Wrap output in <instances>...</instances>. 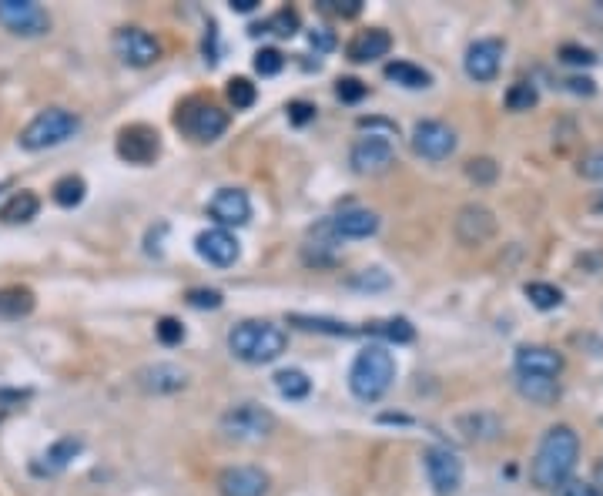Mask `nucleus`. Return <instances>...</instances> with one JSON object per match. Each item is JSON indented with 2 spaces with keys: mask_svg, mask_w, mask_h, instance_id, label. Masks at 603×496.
I'll return each mask as SVG.
<instances>
[{
  "mask_svg": "<svg viewBox=\"0 0 603 496\" xmlns=\"http://www.w3.org/2000/svg\"><path fill=\"white\" fill-rule=\"evenodd\" d=\"M577 460H580L577 429L567 426V423L550 426L547 436H543L540 446H536L530 476H533V483L540 486V490H560V486L570 480Z\"/></svg>",
  "mask_w": 603,
  "mask_h": 496,
  "instance_id": "nucleus-1",
  "label": "nucleus"
},
{
  "mask_svg": "<svg viewBox=\"0 0 603 496\" xmlns=\"http://www.w3.org/2000/svg\"><path fill=\"white\" fill-rule=\"evenodd\" d=\"M289 346V336H285L282 326L275 322H238V326L228 332V349H232L235 359L248 362V366H268L275 362Z\"/></svg>",
  "mask_w": 603,
  "mask_h": 496,
  "instance_id": "nucleus-2",
  "label": "nucleus"
},
{
  "mask_svg": "<svg viewBox=\"0 0 603 496\" xmlns=\"http://www.w3.org/2000/svg\"><path fill=\"white\" fill-rule=\"evenodd\" d=\"M396 379V359L386 346H366L349 369V389L362 403H379Z\"/></svg>",
  "mask_w": 603,
  "mask_h": 496,
  "instance_id": "nucleus-3",
  "label": "nucleus"
},
{
  "mask_svg": "<svg viewBox=\"0 0 603 496\" xmlns=\"http://www.w3.org/2000/svg\"><path fill=\"white\" fill-rule=\"evenodd\" d=\"M78 131H81V118L74 111L47 108L21 131L17 145L24 151H47V148H57V145H64V141H71Z\"/></svg>",
  "mask_w": 603,
  "mask_h": 496,
  "instance_id": "nucleus-4",
  "label": "nucleus"
},
{
  "mask_svg": "<svg viewBox=\"0 0 603 496\" xmlns=\"http://www.w3.org/2000/svg\"><path fill=\"white\" fill-rule=\"evenodd\" d=\"M275 426H279L275 413L258 403H238L232 409H225L222 419H218V429H222L228 440H238V443L265 440V436L275 433Z\"/></svg>",
  "mask_w": 603,
  "mask_h": 496,
  "instance_id": "nucleus-5",
  "label": "nucleus"
},
{
  "mask_svg": "<svg viewBox=\"0 0 603 496\" xmlns=\"http://www.w3.org/2000/svg\"><path fill=\"white\" fill-rule=\"evenodd\" d=\"M178 128L185 131L188 138L208 145V141H218L225 135L228 111H222L218 104H208V101H188L185 111L178 114Z\"/></svg>",
  "mask_w": 603,
  "mask_h": 496,
  "instance_id": "nucleus-6",
  "label": "nucleus"
},
{
  "mask_svg": "<svg viewBox=\"0 0 603 496\" xmlns=\"http://www.w3.org/2000/svg\"><path fill=\"white\" fill-rule=\"evenodd\" d=\"M349 165L356 175H366V178H376V175H386V171L396 165V145L389 141V135H362L356 145L349 151Z\"/></svg>",
  "mask_w": 603,
  "mask_h": 496,
  "instance_id": "nucleus-7",
  "label": "nucleus"
},
{
  "mask_svg": "<svg viewBox=\"0 0 603 496\" xmlns=\"http://www.w3.org/2000/svg\"><path fill=\"white\" fill-rule=\"evenodd\" d=\"M0 27L17 37H44L51 31V14L37 0H0Z\"/></svg>",
  "mask_w": 603,
  "mask_h": 496,
  "instance_id": "nucleus-8",
  "label": "nucleus"
},
{
  "mask_svg": "<svg viewBox=\"0 0 603 496\" xmlns=\"http://www.w3.org/2000/svg\"><path fill=\"white\" fill-rule=\"evenodd\" d=\"M111 47L128 68H151L161 57L158 37L148 34L145 27H118L111 37Z\"/></svg>",
  "mask_w": 603,
  "mask_h": 496,
  "instance_id": "nucleus-9",
  "label": "nucleus"
},
{
  "mask_svg": "<svg viewBox=\"0 0 603 496\" xmlns=\"http://www.w3.org/2000/svg\"><path fill=\"white\" fill-rule=\"evenodd\" d=\"M423 466L436 496H453L463 486V460L449 446H429L423 453Z\"/></svg>",
  "mask_w": 603,
  "mask_h": 496,
  "instance_id": "nucleus-10",
  "label": "nucleus"
},
{
  "mask_svg": "<svg viewBox=\"0 0 603 496\" xmlns=\"http://www.w3.org/2000/svg\"><path fill=\"white\" fill-rule=\"evenodd\" d=\"M409 141H413L416 155L426 158V161H446L456 151V131L449 128L446 121H436V118L416 121L413 138Z\"/></svg>",
  "mask_w": 603,
  "mask_h": 496,
  "instance_id": "nucleus-11",
  "label": "nucleus"
},
{
  "mask_svg": "<svg viewBox=\"0 0 603 496\" xmlns=\"http://www.w3.org/2000/svg\"><path fill=\"white\" fill-rule=\"evenodd\" d=\"M161 155V135L148 124H128L118 135V158L128 161V165H155V158Z\"/></svg>",
  "mask_w": 603,
  "mask_h": 496,
  "instance_id": "nucleus-12",
  "label": "nucleus"
},
{
  "mask_svg": "<svg viewBox=\"0 0 603 496\" xmlns=\"http://www.w3.org/2000/svg\"><path fill=\"white\" fill-rule=\"evenodd\" d=\"M503 51H506V44L500 37H480V41L469 44L466 57H463V68L469 74V81L490 84L503 68Z\"/></svg>",
  "mask_w": 603,
  "mask_h": 496,
  "instance_id": "nucleus-13",
  "label": "nucleus"
},
{
  "mask_svg": "<svg viewBox=\"0 0 603 496\" xmlns=\"http://www.w3.org/2000/svg\"><path fill=\"white\" fill-rule=\"evenodd\" d=\"M453 232L463 245H486L490 238L496 235V215L490 212L486 205L480 202H469L456 212V222H453Z\"/></svg>",
  "mask_w": 603,
  "mask_h": 496,
  "instance_id": "nucleus-14",
  "label": "nucleus"
},
{
  "mask_svg": "<svg viewBox=\"0 0 603 496\" xmlns=\"http://www.w3.org/2000/svg\"><path fill=\"white\" fill-rule=\"evenodd\" d=\"M195 252L208 265H218V269H228V265L238 262L242 248H238V238L228 232V228H208L195 238Z\"/></svg>",
  "mask_w": 603,
  "mask_h": 496,
  "instance_id": "nucleus-15",
  "label": "nucleus"
},
{
  "mask_svg": "<svg viewBox=\"0 0 603 496\" xmlns=\"http://www.w3.org/2000/svg\"><path fill=\"white\" fill-rule=\"evenodd\" d=\"M208 215L215 218L218 228H238L252 218V202L242 188H218L215 198L208 202Z\"/></svg>",
  "mask_w": 603,
  "mask_h": 496,
  "instance_id": "nucleus-16",
  "label": "nucleus"
},
{
  "mask_svg": "<svg viewBox=\"0 0 603 496\" xmlns=\"http://www.w3.org/2000/svg\"><path fill=\"white\" fill-rule=\"evenodd\" d=\"M222 496H265L268 493V473L258 466H228L218 476Z\"/></svg>",
  "mask_w": 603,
  "mask_h": 496,
  "instance_id": "nucleus-17",
  "label": "nucleus"
},
{
  "mask_svg": "<svg viewBox=\"0 0 603 496\" xmlns=\"http://www.w3.org/2000/svg\"><path fill=\"white\" fill-rule=\"evenodd\" d=\"M134 379H138V386L151 396H171V393H178V389H185V383H188L185 369H178L175 362H155V366H145V369H138V376Z\"/></svg>",
  "mask_w": 603,
  "mask_h": 496,
  "instance_id": "nucleus-18",
  "label": "nucleus"
},
{
  "mask_svg": "<svg viewBox=\"0 0 603 496\" xmlns=\"http://www.w3.org/2000/svg\"><path fill=\"white\" fill-rule=\"evenodd\" d=\"M563 372V356L550 346H520L516 349V376H553Z\"/></svg>",
  "mask_w": 603,
  "mask_h": 496,
  "instance_id": "nucleus-19",
  "label": "nucleus"
},
{
  "mask_svg": "<svg viewBox=\"0 0 603 496\" xmlns=\"http://www.w3.org/2000/svg\"><path fill=\"white\" fill-rule=\"evenodd\" d=\"M84 450V440L81 436H61L57 443H51L47 450L37 456V460L31 463V470L37 473V476H57V473H64L67 466H71V460L78 456Z\"/></svg>",
  "mask_w": 603,
  "mask_h": 496,
  "instance_id": "nucleus-20",
  "label": "nucleus"
},
{
  "mask_svg": "<svg viewBox=\"0 0 603 496\" xmlns=\"http://www.w3.org/2000/svg\"><path fill=\"white\" fill-rule=\"evenodd\" d=\"M329 228L335 242H342V238H369L379 232V215L369 212V208H346V212L329 218Z\"/></svg>",
  "mask_w": 603,
  "mask_h": 496,
  "instance_id": "nucleus-21",
  "label": "nucleus"
},
{
  "mask_svg": "<svg viewBox=\"0 0 603 496\" xmlns=\"http://www.w3.org/2000/svg\"><path fill=\"white\" fill-rule=\"evenodd\" d=\"M389 51H392L389 31H382V27H369V31H362L356 41L349 44V61L369 64V61H379V57H386Z\"/></svg>",
  "mask_w": 603,
  "mask_h": 496,
  "instance_id": "nucleus-22",
  "label": "nucleus"
},
{
  "mask_svg": "<svg viewBox=\"0 0 603 496\" xmlns=\"http://www.w3.org/2000/svg\"><path fill=\"white\" fill-rule=\"evenodd\" d=\"M516 389L536 406H550L560 399V379L553 376H516Z\"/></svg>",
  "mask_w": 603,
  "mask_h": 496,
  "instance_id": "nucleus-23",
  "label": "nucleus"
},
{
  "mask_svg": "<svg viewBox=\"0 0 603 496\" xmlns=\"http://www.w3.org/2000/svg\"><path fill=\"white\" fill-rule=\"evenodd\" d=\"M34 305L37 299L27 285H4V289H0V319H11V322L24 319L34 312Z\"/></svg>",
  "mask_w": 603,
  "mask_h": 496,
  "instance_id": "nucleus-24",
  "label": "nucleus"
},
{
  "mask_svg": "<svg viewBox=\"0 0 603 496\" xmlns=\"http://www.w3.org/2000/svg\"><path fill=\"white\" fill-rule=\"evenodd\" d=\"M37 212H41V198H37L34 192H14L4 205H0V218H4L7 225L34 222Z\"/></svg>",
  "mask_w": 603,
  "mask_h": 496,
  "instance_id": "nucleus-25",
  "label": "nucleus"
},
{
  "mask_svg": "<svg viewBox=\"0 0 603 496\" xmlns=\"http://www.w3.org/2000/svg\"><path fill=\"white\" fill-rule=\"evenodd\" d=\"M459 429H463L466 440L473 443H493L496 436L503 433V423L496 419L493 413H469V416H459Z\"/></svg>",
  "mask_w": 603,
  "mask_h": 496,
  "instance_id": "nucleus-26",
  "label": "nucleus"
},
{
  "mask_svg": "<svg viewBox=\"0 0 603 496\" xmlns=\"http://www.w3.org/2000/svg\"><path fill=\"white\" fill-rule=\"evenodd\" d=\"M386 78L399 88H409V91H419V88H429L433 84V74L426 68H419L413 61H392L386 64Z\"/></svg>",
  "mask_w": 603,
  "mask_h": 496,
  "instance_id": "nucleus-27",
  "label": "nucleus"
},
{
  "mask_svg": "<svg viewBox=\"0 0 603 496\" xmlns=\"http://www.w3.org/2000/svg\"><path fill=\"white\" fill-rule=\"evenodd\" d=\"M369 336H379L386 342H396V346H406V342L416 339V329L409 319H382V322H372V326H366Z\"/></svg>",
  "mask_w": 603,
  "mask_h": 496,
  "instance_id": "nucleus-28",
  "label": "nucleus"
},
{
  "mask_svg": "<svg viewBox=\"0 0 603 496\" xmlns=\"http://www.w3.org/2000/svg\"><path fill=\"white\" fill-rule=\"evenodd\" d=\"M84 195H88V185H84V178L81 175H64V178H57L54 181V188H51V198L61 208H78L81 202H84Z\"/></svg>",
  "mask_w": 603,
  "mask_h": 496,
  "instance_id": "nucleus-29",
  "label": "nucleus"
},
{
  "mask_svg": "<svg viewBox=\"0 0 603 496\" xmlns=\"http://www.w3.org/2000/svg\"><path fill=\"white\" fill-rule=\"evenodd\" d=\"M275 389H279V396L285 399H305L312 393V379L305 376L302 369H282L275 372Z\"/></svg>",
  "mask_w": 603,
  "mask_h": 496,
  "instance_id": "nucleus-30",
  "label": "nucleus"
},
{
  "mask_svg": "<svg viewBox=\"0 0 603 496\" xmlns=\"http://www.w3.org/2000/svg\"><path fill=\"white\" fill-rule=\"evenodd\" d=\"M302 27V17L299 11H292V7H282V11H275L262 27H252V34L265 31V34H275V37H295Z\"/></svg>",
  "mask_w": 603,
  "mask_h": 496,
  "instance_id": "nucleus-31",
  "label": "nucleus"
},
{
  "mask_svg": "<svg viewBox=\"0 0 603 496\" xmlns=\"http://www.w3.org/2000/svg\"><path fill=\"white\" fill-rule=\"evenodd\" d=\"M289 322L292 326H299V329H305V332H325V336H356V329L352 326H346V322H339V319H325V316H289Z\"/></svg>",
  "mask_w": 603,
  "mask_h": 496,
  "instance_id": "nucleus-32",
  "label": "nucleus"
},
{
  "mask_svg": "<svg viewBox=\"0 0 603 496\" xmlns=\"http://www.w3.org/2000/svg\"><path fill=\"white\" fill-rule=\"evenodd\" d=\"M526 299H530L536 309L550 312V309H560L563 292L557 289V285H550V282H530V285H526Z\"/></svg>",
  "mask_w": 603,
  "mask_h": 496,
  "instance_id": "nucleus-33",
  "label": "nucleus"
},
{
  "mask_svg": "<svg viewBox=\"0 0 603 496\" xmlns=\"http://www.w3.org/2000/svg\"><path fill=\"white\" fill-rule=\"evenodd\" d=\"M349 285L359 292H386L392 279H389V272H382V269H362L356 275H349Z\"/></svg>",
  "mask_w": 603,
  "mask_h": 496,
  "instance_id": "nucleus-34",
  "label": "nucleus"
},
{
  "mask_svg": "<svg viewBox=\"0 0 603 496\" xmlns=\"http://www.w3.org/2000/svg\"><path fill=\"white\" fill-rule=\"evenodd\" d=\"M228 101L235 104V111L252 108V104L258 101V88L248 78H232L228 81Z\"/></svg>",
  "mask_w": 603,
  "mask_h": 496,
  "instance_id": "nucleus-35",
  "label": "nucleus"
},
{
  "mask_svg": "<svg viewBox=\"0 0 603 496\" xmlns=\"http://www.w3.org/2000/svg\"><path fill=\"white\" fill-rule=\"evenodd\" d=\"M536 98H540V94H536V88L530 81H516L513 88L506 91V108H510V111H530L536 104Z\"/></svg>",
  "mask_w": 603,
  "mask_h": 496,
  "instance_id": "nucleus-36",
  "label": "nucleus"
},
{
  "mask_svg": "<svg viewBox=\"0 0 603 496\" xmlns=\"http://www.w3.org/2000/svg\"><path fill=\"white\" fill-rule=\"evenodd\" d=\"M285 68V54L275 51V47H262V51L255 54V71L262 74V78H275Z\"/></svg>",
  "mask_w": 603,
  "mask_h": 496,
  "instance_id": "nucleus-37",
  "label": "nucleus"
},
{
  "mask_svg": "<svg viewBox=\"0 0 603 496\" xmlns=\"http://www.w3.org/2000/svg\"><path fill=\"white\" fill-rule=\"evenodd\" d=\"M466 175L476 181V185H490V181H496V175H500V168H496L493 158H473L466 165Z\"/></svg>",
  "mask_w": 603,
  "mask_h": 496,
  "instance_id": "nucleus-38",
  "label": "nucleus"
},
{
  "mask_svg": "<svg viewBox=\"0 0 603 496\" xmlns=\"http://www.w3.org/2000/svg\"><path fill=\"white\" fill-rule=\"evenodd\" d=\"M185 302L191 305V309H222V292L218 289H188Z\"/></svg>",
  "mask_w": 603,
  "mask_h": 496,
  "instance_id": "nucleus-39",
  "label": "nucleus"
},
{
  "mask_svg": "<svg viewBox=\"0 0 603 496\" xmlns=\"http://www.w3.org/2000/svg\"><path fill=\"white\" fill-rule=\"evenodd\" d=\"M560 61L563 64H573V68H590L597 57H593L590 47H580V44H563L560 47Z\"/></svg>",
  "mask_w": 603,
  "mask_h": 496,
  "instance_id": "nucleus-40",
  "label": "nucleus"
},
{
  "mask_svg": "<svg viewBox=\"0 0 603 496\" xmlns=\"http://www.w3.org/2000/svg\"><path fill=\"white\" fill-rule=\"evenodd\" d=\"M366 91L369 88L359 78H339V81H335V94H339V101H346V104L362 101V98H366Z\"/></svg>",
  "mask_w": 603,
  "mask_h": 496,
  "instance_id": "nucleus-41",
  "label": "nucleus"
},
{
  "mask_svg": "<svg viewBox=\"0 0 603 496\" xmlns=\"http://www.w3.org/2000/svg\"><path fill=\"white\" fill-rule=\"evenodd\" d=\"M155 332H158V339L165 342V346H178V342H185V326H181L178 319H171V316L158 319Z\"/></svg>",
  "mask_w": 603,
  "mask_h": 496,
  "instance_id": "nucleus-42",
  "label": "nucleus"
},
{
  "mask_svg": "<svg viewBox=\"0 0 603 496\" xmlns=\"http://www.w3.org/2000/svg\"><path fill=\"white\" fill-rule=\"evenodd\" d=\"M557 496H603L593 483H583V480H567L557 490Z\"/></svg>",
  "mask_w": 603,
  "mask_h": 496,
  "instance_id": "nucleus-43",
  "label": "nucleus"
},
{
  "mask_svg": "<svg viewBox=\"0 0 603 496\" xmlns=\"http://www.w3.org/2000/svg\"><path fill=\"white\" fill-rule=\"evenodd\" d=\"M315 118V108L309 101H292L289 104V121L292 124H309Z\"/></svg>",
  "mask_w": 603,
  "mask_h": 496,
  "instance_id": "nucleus-44",
  "label": "nucleus"
},
{
  "mask_svg": "<svg viewBox=\"0 0 603 496\" xmlns=\"http://www.w3.org/2000/svg\"><path fill=\"white\" fill-rule=\"evenodd\" d=\"M309 44L315 47V51H332V47H335V34L329 31V27H315V31L309 34Z\"/></svg>",
  "mask_w": 603,
  "mask_h": 496,
  "instance_id": "nucleus-45",
  "label": "nucleus"
},
{
  "mask_svg": "<svg viewBox=\"0 0 603 496\" xmlns=\"http://www.w3.org/2000/svg\"><path fill=\"white\" fill-rule=\"evenodd\" d=\"M322 4L332 7V11L342 17H356L362 11V0H322Z\"/></svg>",
  "mask_w": 603,
  "mask_h": 496,
  "instance_id": "nucleus-46",
  "label": "nucleus"
},
{
  "mask_svg": "<svg viewBox=\"0 0 603 496\" xmlns=\"http://www.w3.org/2000/svg\"><path fill=\"white\" fill-rule=\"evenodd\" d=\"M580 175H587V178H603V151H593L590 158H583Z\"/></svg>",
  "mask_w": 603,
  "mask_h": 496,
  "instance_id": "nucleus-47",
  "label": "nucleus"
},
{
  "mask_svg": "<svg viewBox=\"0 0 603 496\" xmlns=\"http://www.w3.org/2000/svg\"><path fill=\"white\" fill-rule=\"evenodd\" d=\"M567 88L573 91V94H593L597 88H593V81L590 78H570L567 81Z\"/></svg>",
  "mask_w": 603,
  "mask_h": 496,
  "instance_id": "nucleus-48",
  "label": "nucleus"
},
{
  "mask_svg": "<svg viewBox=\"0 0 603 496\" xmlns=\"http://www.w3.org/2000/svg\"><path fill=\"white\" fill-rule=\"evenodd\" d=\"M258 7V0H232V11H238V14H252Z\"/></svg>",
  "mask_w": 603,
  "mask_h": 496,
  "instance_id": "nucleus-49",
  "label": "nucleus"
},
{
  "mask_svg": "<svg viewBox=\"0 0 603 496\" xmlns=\"http://www.w3.org/2000/svg\"><path fill=\"white\" fill-rule=\"evenodd\" d=\"M593 480H597V483H593V486H597V490L603 493V460L597 463V473H593Z\"/></svg>",
  "mask_w": 603,
  "mask_h": 496,
  "instance_id": "nucleus-50",
  "label": "nucleus"
},
{
  "mask_svg": "<svg viewBox=\"0 0 603 496\" xmlns=\"http://www.w3.org/2000/svg\"><path fill=\"white\" fill-rule=\"evenodd\" d=\"M593 212H603V192L597 195V202H593Z\"/></svg>",
  "mask_w": 603,
  "mask_h": 496,
  "instance_id": "nucleus-51",
  "label": "nucleus"
}]
</instances>
